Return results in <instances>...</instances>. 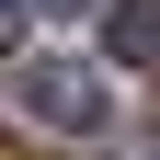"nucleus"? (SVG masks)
<instances>
[{
    "instance_id": "obj_1",
    "label": "nucleus",
    "mask_w": 160,
    "mask_h": 160,
    "mask_svg": "<svg viewBox=\"0 0 160 160\" xmlns=\"http://www.w3.org/2000/svg\"><path fill=\"white\" fill-rule=\"evenodd\" d=\"M12 114L46 126V137H92L103 126V80L69 69V57H23V69H12Z\"/></svg>"
},
{
    "instance_id": "obj_2",
    "label": "nucleus",
    "mask_w": 160,
    "mask_h": 160,
    "mask_svg": "<svg viewBox=\"0 0 160 160\" xmlns=\"http://www.w3.org/2000/svg\"><path fill=\"white\" fill-rule=\"evenodd\" d=\"M103 46L126 69H160V0H103Z\"/></svg>"
},
{
    "instance_id": "obj_3",
    "label": "nucleus",
    "mask_w": 160,
    "mask_h": 160,
    "mask_svg": "<svg viewBox=\"0 0 160 160\" xmlns=\"http://www.w3.org/2000/svg\"><path fill=\"white\" fill-rule=\"evenodd\" d=\"M12 12H92V0H12Z\"/></svg>"
}]
</instances>
